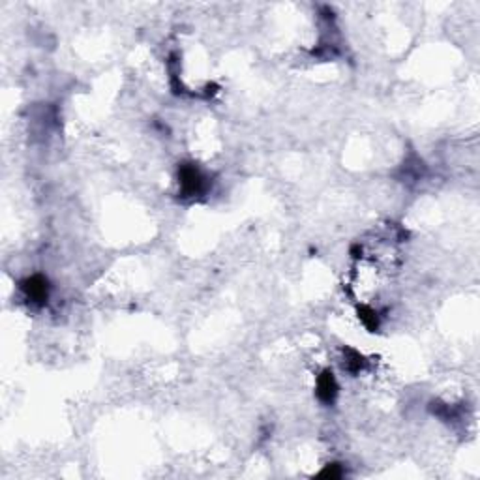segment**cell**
<instances>
[{"instance_id": "1", "label": "cell", "mask_w": 480, "mask_h": 480, "mask_svg": "<svg viewBox=\"0 0 480 480\" xmlns=\"http://www.w3.org/2000/svg\"><path fill=\"white\" fill-rule=\"evenodd\" d=\"M179 186L184 197H197L207 192V177L192 163H184L179 169Z\"/></svg>"}, {"instance_id": "2", "label": "cell", "mask_w": 480, "mask_h": 480, "mask_svg": "<svg viewBox=\"0 0 480 480\" xmlns=\"http://www.w3.org/2000/svg\"><path fill=\"white\" fill-rule=\"evenodd\" d=\"M49 282L47 278L34 274V276L27 278L21 282V291L24 293L27 300H30L32 304H43L49 299Z\"/></svg>"}, {"instance_id": "3", "label": "cell", "mask_w": 480, "mask_h": 480, "mask_svg": "<svg viewBox=\"0 0 480 480\" xmlns=\"http://www.w3.org/2000/svg\"><path fill=\"white\" fill-rule=\"evenodd\" d=\"M315 394H317L319 402H323L324 405H330V403L336 402L338 381H336V377H334V373L330 372V370L321 372V375L317 377Z\"/></svg>"}, {"instance_id": "4", "label": "cell", "mask_w": 480, "mask_h": 480, "mask_svg": "<svg viewBox=\"0 0 480 480\" xmlns=\"http://www.w3.org/2000/svg\"><path fill=\"white\" fill-rule=\"evenodd\" d=\"M360 319L364 327L370 330H377L379 329V315L373 308H360Z\"/></svg>"}, {"instance_id": "5", "label": "cell", "mask_w": 480, "mask_h": 480, "mask_svg": "<svg viewBox=\"0 0 480 480\" xmlns=\"http://www.w3.org/2000/svg\"><path fill=\"white\" fill-rule=\"evenodd\" d=\"M342 474H343V471L340 469L338 463H330V465H327V467L319 473V477H323V479H340Z\"/></svg>"}]
</instances>
